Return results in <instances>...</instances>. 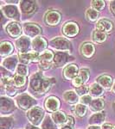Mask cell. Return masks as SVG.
Returning <instances> with one entry per match:
<instances>
[{"label":"cell","mask_w":115,"mask_h":129,"mask_svg":"<svg viewBox=\"0 0 115 129\" xmlns=\"http://www.w3.org/2000/svg\"><path fill=\"white\" fill-rule=\"evenodd\" d=\"M55 80L54 78H45L42 72H36L30 78V89L37 94H45L55 84Z\"/></svg>","instance_id":"obj_1"},{"label":"cell","mask_w":115,"mask_h":129,"mask_svg":"<svg viewBox=\"0 0 115 129\" xmlns=\"http://www.w3.org/2000/svg\"><path fill=\"white\" fill-rule=\"evenodd\" d=\"M27 117L34 126H38L43 123L42 120L44 117V110L38 106L33 107L27 112Z\"/></svg>","instance_id":"obj_2"},{"label":"cell","mask_w":115,"mask_h":129,"mask_svg":"<svg viewBox=\"0 0 115 129\" xmlns=\"http://www.w3.org/2000/svg\"><path fill=\"white\" fill-rule=\"evenodd\" d=\"M16 104L20 109L24 110H30L36 104V101L28 94H23L17 96L16 98Z\"/></svg>","instance_id":"obj_3"},{"label":"cell","mask_w":115,"mask_h":129,"mask_svg":"<svg viewBox=\"0 0 115 129\" xmlns=\"http://www.w3.org/2000/svg\"><path fill=\"white\" fill-rule=\"evenodd\" d=\"M50 46L54 49L57 50L59 52L68 51L71 48V43L65 38L62 37H55L50 41Z\"/></svg>","instance_id":"obj_4"},{"label":"cell","mask_w":115,"mask_h":129,"mask_svg":"<svg viewBox=\"0 0 115 129\" xmlns=\"http://www.w3.org/2000/svg\"><path fill=\"white\" fill-rule=\"evenodd\" d=\"M1 12L6 17L14 20H20V12L16 5H5L2 7Z\"/></svg>","instance_id":"obj_5"},{"label":"cell","mask_w":115,"mask_h":129,"mask_svg":"<svg viewBox=\"0 0 115 129\" xmlns=\"http://www.w3.org/2000/svg\"><path fill=\"white\" fill-rule=\"evenodd\" d=\"M54 56H55V54H53L52 52L50 51H44L40 55V59H39V61H40L39 66H40L41 69L47 70L50 68L51 62L54 59Z\"/></svg>","instance_id":"obj_6"},{"label":"cell","mask_w":115,"mask_h":129,"mask_svg":"<svg viewBox=\"0 0 115 129\" xmlns=\"http://www.w3.org/2000/svg\"><path fill=\"white\" fill-rule=\"evenodd\" d=\"M24 31L25 35H27L29 37L36 38V36H38L42 33V28L37 24L29 22L24 24Z\"/></svg>","instance_id":"obj_7"},{"label":"cell","mask_w":115,"mask_h":129,"mask_svg":"<svg viewBox=\"0 0 115 129\" xmlns=\"http://www.w3.org/2000/svg\"><path fill=\"white\" fill-rule=\"evenodd\" d=\"M15 109V103L8 97L2 96L0 98V112L2 114H9Z\"/></svg>","instance_id":"obj_8"},{"label":"cell","mask_w":115,"mask_h":129,"mask_svg":"<svg viewBox=\"0 0 115 129\" xmlns=\"http://www.w3.org/2000/svg\"><path fill=\"white\" fill-rule=\"evenodd\" d=\"M71 59L70 55L68 54L66 52H56L55 56H54V63L56 66L61 67V66H63L69 61Z\"/></svg>","instance_id":"obj_9"},{"label":"cell","mask_w":115,"mask_h":129,"mask_svg":"<svg viewBox=\"0 0 115 129\" xmlns=\"http://www.w3.org/2000/svg\"><path fill=\"white\" fill-rule=\"evenodd\" d=\"M44 21L47 25L49 26H55L61 21V14L56 10H51L46 13Z\"/></svg>","instance_id":"obj_10"},{"label":"cell","mask_w":115,"mask_h":129,"mask_svg":"<svg viewBox=\"0 0 115 129\" xmlns=\"http://www.w3.org/2000/svg\"><path fill=\"white\" fill-rule=\"evenodd\" d=\"M20 9L24 15H30L34 13L36 9V3L35 1H22L20 2Z\"/></svg>","instance_id":"obj_11"},{"label":"cell","mask_w":115,"mask_h":129,"mask_svg":"<svg viewBox=\"0 0 115 129\" xmlns=\"http://www.w3.org/2000/svg\"><path fill=\"white\" fill-rule=\"evenodd\" d=\"M63 34L68 37H74L79 33V27L77 23L73 22H67L62 28Z\"/></svg>","instance_id":"obj_12"},{"label":"cell","mask_w":115,"mask_h":129,"mask_svg":"<svg viewBox=\"0 0 115 129\" xmlns=\"http://www.w3.org/2000/svg\"><path fill=\"white\" fill-rule=\"evenodd\" d=\"M6 32H7L10 36H11L12 38H16V37H19L21 34H22V28H21L19 23L12 22H10V23L6 26Z\"/></svg>","instance_id":"obj_13"},{"label":"cell","mask_w":115,"mask_h":129,"mask_svg":"<svg viewBox=\"0 0 115 129\" xmlns=\"http://www.w3.org/2000/svg\"><path fill=\"white\" fill-rule=\"evenodd\" d=\"M40 55L38 53L34 52V53H20L19 55V60L22 64H27L30 62L34 61H39Z\"/></svg>","instance_id":"obj_14"},{"label":"cell","mask_w":115,"mask_h":129,"mask_svg":"<svg viewBox=\"0 0 115 129\" xmlns=\"http://www.w3.org/2000/svg\"><path fill=\"white\" fill-rule=\"evenodd\" d=\"M16 46L21 53H28L29 49L30 47V40L25 36H22L16 40Z\"/></svg>","instance_id":"obj_15"},{"label":"cell","mask_w":115,"mask_h":129,"mask_svg":"<svg viewBox=\"0 0 115 129\" xmlns=\"http://www.w3.org/2000/svg\"><path fill=\"white\" fill-rule=\"evenodd\" d=\"M45 108L49 112H55L60 108V101L55 96H49L45 101Z\"/></svg>","instance_id":"obj_16"},{"label":"cell","mask_w":115,"mask_h":129,"mask_svg":"<svg viewBox=\"0 0 115 129\" xmlns=\"http://www.w3.org/2000/svg\"><path fill=\"white\" fill-rule=\"evenodd\" d=\"M77 74H79L78 72V66L74 64H68L65 67V69L63 71V76L66 79H74V78L77 77Z\"/></svg>","instance_id":"obj_17"},{"label":"cell","mask_w":115,"mask_h":129,"mask_svg":"<svg viewBox=\"0 0 115 129\" xmlns=\"http://www.w3.org/2000/svg\"><path fill=\"white\" fill-rule=\"evenodd\" d=\"M17 62H18L17 56L13 55V56H10L9 58H6L3 61V63H2V66L6 70H9L10 72H14L16 70V68H17Z\"/></svg>","instance_id":"obj_18"},{"label":"cell","mask_w":115,"mask_h":129,"mask_svg":"<svg viewBox=\"0 0 115 129\" xmlns=\"http://www.w3.org/2000/svg\"><path fill=\"white\" fill-rule=\"evenodd\" d=\"M113 28V23L112 22L107 20V19H101L96 24V28L97 30L101 31L103 33H110L112 30Z\"/></svg>","instance_id":"obj_19"},{"label":"cell","mask_w":115,"mask_h":129,"mask_svg":"<svg viewBox=\"0 0 115 129\" xmlns=\"http://www.w3.org/2000/svg\"><path fill=\"white\" fill-rule=\"evenodd\" d=\"M47 47V41L43 37H36L32 41V48L36 53L43 52Z\"/></svg>","instance_id":"obj_20"},{"label":"cell","mask_w":115,"mask_h":129,"mask_svg":"<svg viewBox=\"0 0 115 129\" xmlns=\"http://www.w3.org/2000/svg\"><path fill=\"white\" fill-rule=\"evenodd\" d=\"M96 82L98 84L105 89H109L112 86V78L108 75H101L96 78Z\"/></svg>","instance_id":"obj_21"},{"label":"cell","mask_w":115,"mask_h":129,"mask_svg":"<svg viewBox=\"0 0 115 129\" xmlns=\"http://www.w3.org/2000/svg\"><path fill=\"white\" fill-rule=\"evenodd\" d=\"M81 54L84 56L85 58L90 59L94 54V52H95L94 46L90 42H86L84 44H82V46L81 47Z\"/></svg>","instance_id":"obj_22"},{"label":"cell","mask_w":115,"mask_h":129,"mask_svg":"<svg viewBox=\"0 0 115 129\" xmlns=\"http://www.w3.org/2000/svg\"><path fill=\"white\" fill-rule=\"evenodd\" d=\"M106 119V114L104 112H100V113L93 114V115L89 118V124L91 126H98V125L101 124L102 122Z\"/></svg>","instance_id":"obj_23"},{"label":"cell","mask_w":115,"mask_h":129,"mask_svg":"<svg viewBox=\"0 0 115 129\" xmlns=\"http://www.w3.org/2000/svg\"><path fill=\"white\" fill-rule=\"evenodd\" d=\"M52 118H53L54 122L57 125H62L68 122V116L64 112H55L52 114Z\"/></svg>","instance_id":"obj_24"},{"label":"cell","mask_w":115,"mask_h":129,"mask_svg":"<svg viewBox=\"0 0 115 129\" xmlns=\"http://www.w3.org/2000/svg\"><path fill=\"white\" fill-rule=\"evenodd\" d=\"M13 51V46L9 41H4L0 45V54L2 57H5L11 53Z\"/></svg>","instance_id":"obj_25"},{"label":"cell","mask_w":115,"mask_h":129,"mask_svg":"<svg viewBox=\"0 0 115 129\" xmlns=\"http://www.w3.org/2000/svg\"><path fill=\"white\" fill-rule=\"evenodd\" d=\"M63 96L67 103H70V104H74V103H76L78 101H80L78 97V94H76V92H74V91H73V90L66 91V92L64 93Z\"/></svg>","instance_id":"obj_26"},{"label":"cell","mask_w":115,"mask_h":129,"mask_svg":"<svg viewBox=\"0 0 115 129\" xmlns=\"http://www.w3.org/2000/svg\"><path fill=\"white\" fill-rule=\"evenodd\" d=\"M102 93H103V88L100 84H98L97 83L93 84L90 88H89V94L93 97H97L98 98V97L102 95Z\"/></svg>","instance_id":"obj_27"},{"label":"cell","mask_w":115,"mask_h":129,"mask_svg":"<svg viewBox=\"0 0 115 129\" xmlns=\"http://www.w3.org/2000/svg\"><path fill=\"white\" fill-rule=\"evenodd\" d=\"M13 126V119L11 117L0 118V129H11Z\"/></svg>","instance_id":"obj_28"},{"label":"cell","mask_w":115,"mask_h":129,"mask_svg":"<svg viewBox=\"0 0 115 129\" xmlns=\"http://www.w3.org/2000/svg\"><path fill=\"white\" fill-rule=\"evenodd\" d=\"M93 40L96 43H102L106 40V35L96 29L93 32Z\"/></svg>","instance_id":"obj_29"},{"label":"cell","mask_w":115,"mask_h":129,"mask_svg":"<svg viewBox=\"0 0 115 129\" xmlns=\"http://www.w3.org/2000/svg\"><path fill=\"white\" fill-rule=\"evenodd\" d=\"M104 106H105V103L102 101V99L100 98H96L94 100L92 101V103H90V107L91 109L93 110V111H100L104 109Z\"/></svg>","instance_id":"obj_30"},{"label":"cell","mask_w":115,"mask_h":129,"mask_svg":"<svg viewBox=\"0 0 115 129\" xmlns=\"http://www.w3.org/2000/svg\"><path fill=\"white\" fill-rule=\"evenodd\" d=\"M41 127L42 129H56L55 122H54V120L49 115L46 116L45 119L43 120Z\"/></svg>","instance_id":"obj_31"},{"label":"cell","mask_w":115,"mask_h":129,"mask_svg":"<svg viewBox=\"0 0 115 129\" xmlns=\"http://www.w3.org/2000/svg\"><path fill=\"white\" fill-rule=\"evenodd\" d=\"M86 16H87V20L90 22H95L99 17V13L97 12V10H95L93 8H89L86 11Z\"/></svg>","instance_id":"obj_32"},{"label":"cell","mask_w":115,"mask_h":129,"mask_svg":"<svg viewBox=\"0 0 115 129\" xmlns=\"http://www.w3.org/2000/svg\"><path fill=\"white\" fill-rule=\"evenodd\" d=\"M25 83H26V78H25V77L20 76V75H16V76L14 77L13 84L15 87H17V88L23 87L25 84Z\"/></svg>","instance_id":"obj_33"},{"label":"cell","mask_w":115,"mask_h":129,"mask_svg":"<svg viewBox=\"0 0 115 129\" xmlns=\"http://www.w3.org/2000/svg\"><path fill=\"white\" fill-rule=\"evenodd\" d=\"M87 111V108L86 105H83L80 103V104H77L75 106V114H77L80 117H83V116L86 115Z\"/></svg>","instance_id":"obj_34"},{"label":"cell","mask_w":115,"mask_h":129,"mask_svg":"<svg viewBox=\"0 0 115 129\" xmlns=\"http://www.w3.org/2000/svg\"><path fill=\"white\" fill-rule=\"evenodd\" d=\"M105 6H106V3L104 1H100V0L92 1V7H93V9L98 10V11H101L105 8Z\"/></svg>","instance_id":"obj_35"},{"label":"cell","mask_w":115,"mask_h":129,"mask_svg":"<svg viewBox=\"0 0 115 129\" xmlns=\"http://www.w3.org/2000/svg\"><path fill=\"white\" fill-rule=\"evenodd\" d=\"M16 72H17V75H20V76H27L28 75V67H27L26 64H18L17 68H16Z\"/></svg>","instance_id":"obj_36"},{"label":"cell","mask_w":115,"mask_h":129,"mask_svg":"<svg viewBox=\"0 0 115 129\" xmlns=\"http://www.w3.org/2000/svg\"><path fill=\"white\" fill-rule=\"evenodd\" d=\"M78 77H80L81 79L82 80L83 84L87 83L88 81V78H89V71L87 69H81L80 70L79 72V74H78Z\"/></svg>","instance_id":"obj_37"},{"label":"cell","mask_w":115,"mask_h":129,"mask_svg":"<svg viewBox=\"0 0 115 129\" xmlns=\"http://www.w3.org/2000/svg\"><path fill=\"white\" fill-rule=\"evenodd\" d=\"M87 92H89V89L87 88L86 85H82V86L79 87V88L76 89V93L78 95H81V96H83V95H86Z\"/></svg>","instance_id":"obj_38"},{"label":"cell","mask_w":115,"mask_h":129,"mask_svg":"<svg viewBox=\"0 0 115 129\" xmlns=\"http://www.w3.org/2000/svg\"><path fill=\"white\" fill-rule=\"evenodd\" d=\"M92 101H93V100H92L90 95H83V96H81L80 99L81 103L83 105H90Z\"/></svg>","instance_id":"obj_39"},{"label":"cell","mask_w":115,"mask_h":129,"mask_svg":"<svg viewBox=\"0 0 115 129\" xmlns=\"http://www.w3.org/2000/svg\"><path fill=\"white\" fill-rule=\"evenodd\" d=\"M72 84L75 87V88L77 89V88H79V87L82 86V85H83V82H82V80L81 79L80 77L77 76L76 78H74V79L72 80Z\"/></svg>","instance_id":"obj_40"},{"label":"cell","mask_w":115,"mask_h":129,"mask_svg":"<svg viewBox=\"0 0 115 129\" xmlns=\"http://www.w3.org/2000/svg\"><path fill=\"white\" fill-rule=\"evenodd\" d=\"M6 87V93L9 95H15L16 93V89H15L14 85H9V86Z\"/></svg>","instance_id":"obj_41"},{"label":"cell","mask_w":115,"mask_h":129,"mask_svg":"<svg viewBox=\"0 0 115 129\" xmlns=\"http://www.w3.org/2000/svg\"><path fill=\"white\" fill-rule=\"evenodd\" d=\"M101 129H114V126H112V125L109 123H105L102 125Z\"/></svg>","instance_id":"obj_42"},{"label":"cell","mask_w":115,"mask_h":129,"mask_svg":"<svg viewBox=\"0 0 115 129\" xmlns=\"http://www.w3.org/2000/svg\"><path fill=\"white\" fill-rule=\"evenodd\" d=\"M110 10L112 13L115 16V1H112L110 3Z\"/></svg>","instance_id":"obj_43"},{"label":"cell","mask_w":115,"mask_h":129,"mask_svg":"<svg viewBox=\"0 0 115 129\" xmlns=\"http://www.w3.org/2000/svg\"><path fill=\"white\" fill-rule=\"evenodd\" d=\"M73 126H74L73 125L67 123V125H65V126H62V127H61V129H74V127H73Z\"/></svg>","instance_id":"obj_44"},{"label":"cell","mask_w":115,"mask_h":129,"mask_svg":"<svg viewBox=\"0 0 115 129\" xmlns=\"http://www.w3.org/2000/svg\"><path fill=\"white\" fill-rule=\"evenodd\" d=\"M26 129H40V128L36 127V126H34L33 124H28L26 126Z\"/></svg>","instance_id":"obj_45"},{"label":"cell","mask_w":115,"mask_h":129,"mask_svg":"<svg viewBox=\"0 0 115 129\" xmlns=\"http://www.w3.org/2000/svg\"><path fill=\"white\" fill-rule=\"evenodd\" d=\"M87 129H101V127H100L99 126H89Z\"/></svg>","instance_id":"obj_46"},{"label":"cell","mask_w":115,"mask_h":129,"mask_svg":"<svg viewBox=\"0 0 115 129\" xmlns=\"http://www.w3.org/2000/svg\"><path fill=\"white\" fill-rule=\"evenodd\" d=\"M112 91L113 93H115V83H114L113 85H112Z\"/></svg>","instance_id":"obj_47"},{"label":"cell","mask_w":115,"mask_h":129,"mask_svg":"<svg viewBox=\"0 0 115 129\" xmlns=\"http://www.w3.org/2000/svg\"><path fill=\"white\" fill-rule=\"evenodd\" d=\"M113 109H114V111H115V103H113Z\"/></svg>","instance_id":"obj_48"},{"label":"cell","mask_w":115,"mask_h":129,"mask_svg":"<svg viewBox=\"0 0 115 129\" xmlns=\"http://www.w3.org/2000/svg\"><path fill=\"white\" fill-rule=\"evenodd\" d=\"M114 129H115V126H114Z\"/></svg>","instance_id":"obj_49"}]
</instances>
